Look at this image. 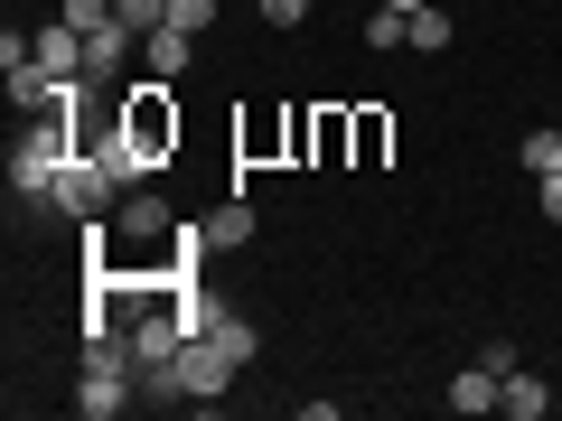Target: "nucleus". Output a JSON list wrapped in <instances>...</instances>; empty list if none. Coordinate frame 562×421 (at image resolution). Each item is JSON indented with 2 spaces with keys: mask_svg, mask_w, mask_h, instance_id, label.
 Masks as SVG:
<instances>
[{
  "mask_svg": "<svg viewBox=\"0 0 562 421\" xmlns=\"http://www.w3.org/2000/svg\"><path fill=\"white\" fill-rule=\"evenodd\" d=\"M366 47H375V57L413 47V10H375V20H366Z\"/></svg>",
  "mask_w": 562,
  "mask_h": 421,
  "instance_id": "15",
  "label": "nucleus"
},
{
  "mask_svg": "<svg viewBox=\"0 0 562 421\" xmlns=\"http://www.w3.org/2000/svg\"><path fill=\"white\" fill-rule=\"evenodd\" d=\"M497 412H516V421H543V412H553V394H543V375H535V365H516V375H506Z\"/></svg>",
  "mask_w": 562,
  "mask_h": 421,
  "instance_id": "11",
  "label": "nucleus"
},
{
  "mask_svg": "<svg viewBox=\"0 0 562 421\" xmlns=\"http://www.w3.org/2000/svg\"><path fill=\"white\" fill-rule=\"evenodd\" d=\"M206 20H216V0H169V29H188V38H206Z\"/></svg>",
  "mask_w": 562,
  "mask_h": 421,
  "instance_id": "18",
  "label": "nucleus"
},
{
  "mask_svg": "<svg viewBox=\"0 0 562 421\" xmlns=\"http://www.w3.org/2000/svg\"><path fill=\"white\" fill-rule=\"evenodd\" d=\"M497 394H506V375H497V365H460V375H450V412H460V421H479V412H497Z\"/></svg>",
  "mask_w": 562,
  "mask_h": 421,
  "instance_id": "9",
  "label": "nucleus"
},
{
  "mask_svg": "<svg viewBox=\"0 0 562 421\" xmlns=\"http://www.w3.org/2000/svg\"><path fill=\"white\" fill-rule=\"evenodd\" d=\"M206 338H216L235 365H254V356H262V328H254V319H235V309H216V328H206Z\"/></svg>",
  "mask_w": 562,
  "mask_h": 421,
  "instance_id": "13",
  "label": "nucleus"
},
{
  "mask_svg": "<svg viewBox=\"0 0 562 421\" xmlns=\"http://www.w3.org/2000/svg\"><path fill=\"white\" fill-rule=\"evenodd\" d=\"M262 20H272V29H301V20H310V0H262Z\"/></svg>",
  "mask_w": 562,
  "mask_h": 421,
  "instance_id": "20",
  "label": "nucleus"
},
{
  "mask_svg": "<svg viewBox=\"0 0 562 421\" xmlns=\"http://www.w3.org/2000/svg\"><path fill=\"white\" fill-rule=\"evenodd\" d=\"M66 160H76V122H66V113H38V122L20 132V150H10V187H20L29 206H57Z\"/></svg>",
  "mask_w": 562,
  "mask_h": 421,
  "instance_id": "1",
  "label": "nucleus"
},
{
  "mask_svg": "<svg viewBox=\"0 0 562 421\" xmlns=\"http://www.w3.org/2000/svg\"><path fill=\"white\" fill-rule=\"evenodd\" d=\"M179 132H188V122H179V84L150 76V84L122 94V140H132L140 169H169V160H179Z\"/></svg>",
  "mask_w": 562,
  "mask_h": 421,
  "instance_id": "2",
  "label": "nucleus"
},
{
  "mask_svg": "<svg viewBox=\"0 0 562 421\" xmlns=\"http://www.w3.org/2000/svg\"><path fill=\"white\" fill-rule=\"evenodd\" d=\"M206 235H216V253H244V243H254V206H225V216H206Z\"/></svg>",
  "mask_w": 562,
  "mask_h": 421,
  "instance_id": "16",
  "label": "nucleus"
},
{
  "mask_svg": "<svg viewBox=\"0 0 562 421\" xmlns=\"http://www.w3.org/2000/svg\"><path fill=\"white\" fill-rule=\"evenodd\" d=\"M29 57H38V76H85V29H76V20L29 29Z\"/></svg>",
  "mask_w": 562,
  "mask_h": 421,
  "instance_id": "7",
  "label": "nucleus"
},
{
  "mask_svg": "<svg viewBox=\"0 0 562 421\" xmlns=\"http://www.w3.org/2000/svg\"><path fill=\"white\" fill-rule=\"evenodd\" d=\"M132 57H140V29L122 20V10H113L103 29H85V84H113L122 66H132Z\"/></svg>",
  "mask_w": 562,
  "mask_h": 421,
  "instance_id": "5",
  "label": "nucleus"
},
{
  "mask_svg": "<svg viewBox=\"0 0 562 421\" xmlns=\"http://www.w3.org/2000/svg\"><path fill=\"white\" fill-rule=\"evenodd\" d=\"M516 160L535 169V179H553V169H562V132H525V150H516Z\"/></svg>",
  "mask_w": 562,
  "mask_h": 421,
  "instance_id": "17",
  "label": "nucleus"
},
{
  "mask_svg": "<svg viewBox=\"0 0 562 421\" xmlns=\"http://www.w3.org/2000/svg\"><path fill=\"white\" fill-rule=\"evenodd\" d=\"M543 187V225H562V169H553V179H535Z\"/></svg>",
  "mask_w": 562,
  "mask_h": 421,
  "instance_id": "21",
  "label": "nucleus"
},
{
  "mask_svg": "<svg viewBox=\"0 0 562 421\" xmlns=\"http://www.w3.org/2000/svg\"><path fill=\"white\" fill-rule=\"evenodd\" d=\"M57 20H76V29H103V20H113V0H66Z\"/></svg>",
  "mask_w": 562,
  "mask_h": 421,
  "instance_id": "19",
  "label": "nucleus"
},
{
  "mask_svg": "<svg viewBox=\"0 0 562 421\" xmlns=\"http://www.w3.org/2000/svg\"><path fill=\"white\" fill-rule=\"evenodd\" d=\"M169 225H179V216H169V197H150V187H132V197L113 206V243H160ZM103 262H113V253H103ZM103 262H85V272H103Z\"/></svg>",
  "mask_w": 562,
  "mask_h": 421,
  "instance_id": "6",
  "label": "nucleus"
},
{
  "mask_svg": "<svg viewBox=\"0 0 562 421\" xmlns=\"http://www.w3.org/2000/svg\"><path fill=\"white\" fill-rule=\"evenodd\" d=\"M310 160L319 169H338V160H357V122L328 103V113H310Z\"/></svg>",
  "mask_w": 562,
  "mask_h": 421,
  "instance_id": "10",
  "label": "nucleus"
},
{
  "mask_svg": "<svg viewBox=\"0 0 562 421\" xmlns=\"http://www.w3.org/2000/svg\"><path fill=\"white\" fill-rule=\"evenodd\" d=\"M140 66H150V76H160V84H179L188 66H198V38L160 20V29H150V38H140Z\"/></svg>",
  "mask_w": 562,
  "mask_h": 421,
  "instance_id": "8",
  "label": "nucleus"
},
{
  "mask_svg": "<svg viewBox=\"0 0 562 421\" xmlns=\"http://www.w3.org/2000/svg\"><path fill=\"white\" fill-rule=\"evenodd\" d=\"M132 197V179L122 169H103V160H66V179H57V216H76V225H94V216H113V206Z\"/></svg>",
  "mask_w": 562,
  "mask_h": 421,
  "instance_id": "4",
  "label": "nucleus"
},
{
  "mask_svg": "<svg viewBox=\"0 0 562 421\" xmlns=\"http://www.w3.org/2000/svg\"><path fill=\"white\" fill-rule=\"evenodd\" d=\"M450 38H460V20H450L441 0H431V10H413V47H422V57H441Z\"/></svg>",
  "mask_w": 562,
  "mask_h": 421,
  "instance_id": "14",
  "label": "nucleus"
},
{
  "mask_svg": "<svg viewBox=\"0 0 562 421\" xmlns=\"http://www.w3.org/2000/svg\"><path fill=\"white\" fill-rule=\"evenodd\" d=\"M357 122V169H375L384 150H394V113H375V103H366V113H347Z\"/></svg>",
  "mask_w": 562,
  "mask_h": 421,
  "instance_id": "12",
  "label": "nucleus"
},
{
  "mask_svg": "<svg viewBox=\"0 0 562 421\" xmlns=\"http://www.w3.org/2000/svg\"><path fill=\"white\" fill-rule=\"evenodd\" d=\"M384 10H431V0H384Z\"/></svg>",
  "mask_w": 562,
  "mask_h": 421,
  "instance_id": "22",
  "label": "nucleus"
},
{
  "mask_svg": "<svg viewBox=\"0 0 562 421\" xmlns=\"http://www.w3.org/2000/svg\"><path fill=\"white\" fill-rule=\"evenodd\" d=\"M235 375H244V365L225 356L216 338H188L179 356H169V394H179V402H225V394H235Z\"/></svg>",
  "mask_w": 562,
  "mask_h": 421,
  "instance_id": "3",
  "label": "nucleus"
}]
</instances>
